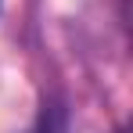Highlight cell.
<instances>
[{
    "label": "cell",
    "mask_w": 133,
    "mask_h": 133,
    "mask_svg": "<svg viewBox=\"0 0 133 133\" xmlns=\"http://www.w3.org/2000/svg\"><path fill=\"white\" fill-rule=\"evenodd\" d=\"M115 133H126V126H122V130H115Z\"/></svg>",
    "instance_id": "cell-1"
},
{
    "label": "cell",
    "mask_w": 133,
    "mask_h": 133,
    "mask_svg": "<svg viewBox=\"0 0 133 133\" xmlns=\"http://www.w3.org/2000/svg\"><path fill=\"white\" fill-rule=\"evenodd\" d=\"M0 4H4V0H0Z\"/></svg>",
    "instance_id": "cell-2"
}]
</instances>
